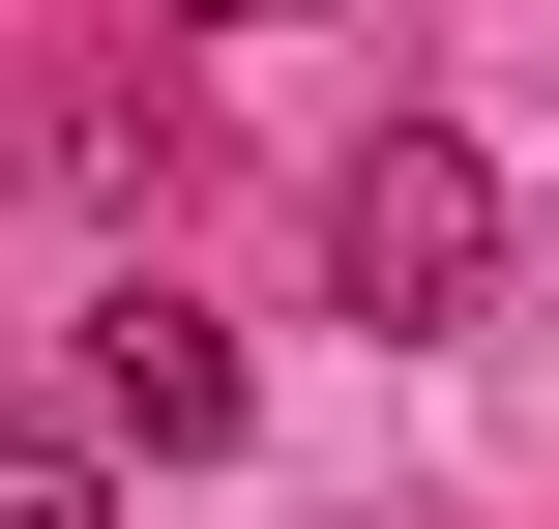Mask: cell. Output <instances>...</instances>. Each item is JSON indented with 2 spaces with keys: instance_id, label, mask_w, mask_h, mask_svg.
Returning <instances> with one entry per match:
<instances>
[{
  "instance_id": "277c9868",
  "label": "cell",
  "mask_w": 559,
  "mask_h": 529,
  "mask_svg": "<svg viewBox=\"0 0 559 529\" xmlns=\"http://www.w3.org/2000/svg\"><path fill=\"white\" fill-rule=\"evenodd\" d=\"M177 29H295V0H177Z\"/></svg>"
},
{
  "instance_id": "6da1fadb",
  "label": "cell",
  "mask_w": 559,
  "mask_h": 529,
  "mask_svg": "<svg viewBox=\"0 0 559 529\" xmlns=\"http://www.w3.org/2000/svg\"><path fill=\"white\" fill-rule=\"evenodd\" d=\"M324 294H354V324H472V294H501V177H472L442 118H383V147L324 177Z\"/></svg>"
},
{
  "instance_id": "3957f363",
  "label": "cell",
  "mask_w": 559,
  "mask_h": 529,
  "mask_svg": "<svg viewBox=\"0 0 559 529\" xmlns=\"http://www.w3.org/2000/svg\"><path fill=\"white\" fill-rule=\"evenodd\" d=\"M0 529H118V501H88V442H29V412H0Z\"/></svg>"
},
{
  "instance_id": "7a4b0ae2",
  "label": "cell",
  "mask_w": 559,
  "mask_h": 529,
  "mask_svg": "<svg viewBox=\"0 0 559 529\" xmlns=\"http://www.w3.org/2000/svg\"><path fill=\"white\" fill-rule=\"evenodd\" d=\"M88 412H118V442H236V324L118 294V324H88Z\"/></svg>"
}]
</instances>
